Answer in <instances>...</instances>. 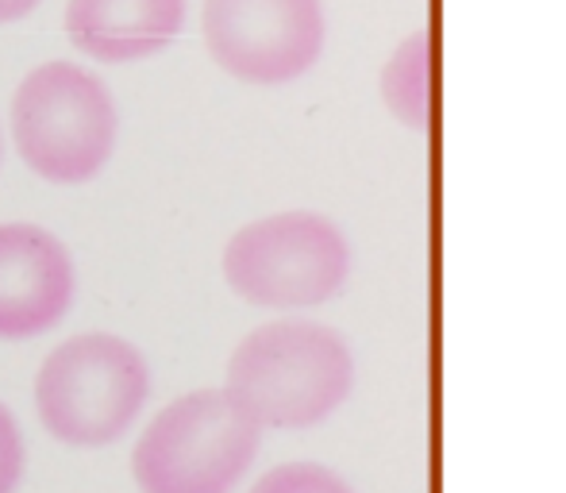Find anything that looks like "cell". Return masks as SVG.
<instances>
[{"mask_svg": "<svg viewBox=\"0 0 566 493\" xmlns=\"http://www.w3.org/2000/svg\"><path fill=\"white\" fill-rule=\"evenodd\" d=\"M224 389L262 432H305L343 409L355 389V355L328 324L274 321L231 352Z\"/></svg>", "mask_w": 566, "mask_h": 493, "instance_id": "obj_1", "label": "cell"}, {"mask_svg": "<svg viewBox=\"0 0 566 493\" xmlns=\"http://www.w3.org/2000/svg\"><path fill=\"white\" fill-rule=\"evenodd\" d=\"M259 448L262 428L228 389H197L143 428L132 474L139 493H235Z\"/></svg>", "mask_w": 566, "mask_h": 493, "instance_id": "obj_2", "label": "cell"}, {"mask_svg": "<svg viewBox=\"0 0 566 493\" xmlns=\"http://www.w3.org/2000/svg\"><path fill=\"white\" fill-rule=\"evenodd\" d=\"M12 139L43 181L82 186L97 178L116 147V105L85 66L43 62L12 97Z\"/></svg>", "mask_w": 566, "mask_h": 493, "instance_id": "obj_3", "label": "cell"}, {"mask_svg": "<svg viewBox=\"0 0 566 493\" xmlns=\"http://www.w3.org/2000/svg\"><path fill=\"white\" fill-rule=\"evenodd\" d=\"M150 394L143 355L119 336H74L35 378L39 424L70 448H108L139 420Z\"/></svg>", "mask_w": 566, "mask_h": 493, "instance_id": "obj_4", "label": "cell"}, {"mask_svg": "<svg viewBox=\"0 0 566 493\" xmlns=\"http://www.w3.org/2000/svg\"><path fill=\"white\" fill-rule=\"evenodd\" d=\"M224 277L254 308H321L347 285L350 243L321 212H274L231 235Z\"/></svg>", "mask_w": 566, "mask_h": 493, "instance_id": "obj_5", "label": "cell"}, {"mask_svg": "<svg viewBox=\"0 0 566 493\" xmlns=\"http://www.w3.org/2000/svg\"><path fill=\"white\" fill-rule=\"evenodd\" d=\"M205 46L247 85H290L321 62L328 20L321 0H205Z\"/></svg>", "mask_w": 566, "mask_h": 493, "instance_id": "obj_6", "label": "cell"}, {"mask_svg": "<svg viewBox=\"0 0 566 493\" xmlns=\"http://www.w3.org/2000/svg\"><path fill=\"white\" fill-rule=\"evenodd\" d=\"M74 305V262L46 228L0 224V339L59 328Z\"/></svg>", "mask_w": 566, "mask_h": 493, "instance_id": "obj_7", "label": "cell"}, {"mask_svg": "<svg viewBox=\"0 0 566 493\" xmlns=\"http://www.w3.org/2000/svg\"><path fill=\"white\" fill-rule=\"evenodd\" d=\"M186 23V0H70L66 35L85 59L124 66L166 51Z\"/></svg>", "mask_w": 566, "mask_h": 493, "instance_id": "obj_8", "label": "cell"}, {"mask_svg": "<svg viewBox=\"0 0 566 493\" xmlns=\"http://www.w3.org/2000/svg\"><path fill=\"white\" fill-rule=\"evenodd\" d=\"M436 46L428 31H409L401 43L389 51L386 66L378 74L381 105L389 108L397 124L409 132L432 127V90H436Z\"/></svg>", "mask_w": 566, "mask_h": 493, "instance_id": "obj_9", "label": "cell"}, {"mask_svg": "<svg viewBox=\"0 0 566 493\" xmlns=\"http://www.w3.org/2000/svg\"><path fill=\"white\" fill-rule=\"evenodd\" d=\"M251 493H355L350 482H343L336 471L321 463H282L274 471H266L251 486Z\"/></svg>", "mask_w": 566, "mask_h": 493, "instance_id": "obj_10", "label": "cell"}, {"mask_svg": "<svg viewBox=\"0 0 566 493\" xmlns=\"http://www.w3.org/2000/svg\"><path fill=\"white\" fill-rule=\"evenodd\" d=\"M23 459H28V451H23L20 424H15V417L4 409V401H0V493L20 490Z\"/></svg>", "mask_w": 566, "mask_h": 493, "instance_id": "obj_11", "label": "cell"}, {"mask_svg": "<svg viewBox=\"0 0 566 493\" xmlns=\"http://www.w3.org/2000/svg\"><path fill=\"white\" fill-rule=\"evenodd\" d=\"M43 0H0V23H15L23 15H31Z\"/></svg>", "mask_w": 566, "mask_h": 493, "instance_id": "obj_12", "label": "cell"}]
</instances>
